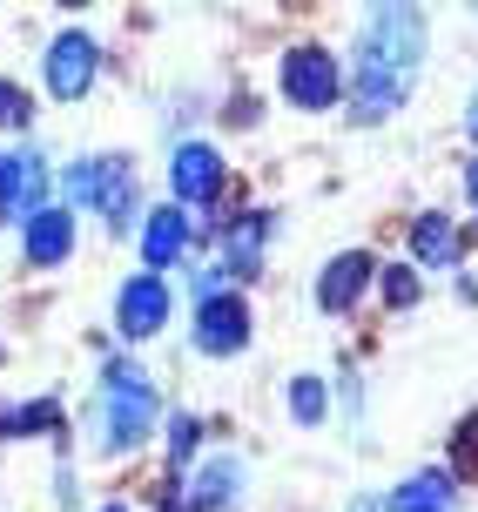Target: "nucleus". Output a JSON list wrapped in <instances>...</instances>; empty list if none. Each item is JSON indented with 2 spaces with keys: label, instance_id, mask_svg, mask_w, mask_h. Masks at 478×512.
<instances>
[{
  "label": "nucleus",
  "instance_id": "nucleus-1",
  "mask_svg": "<svg viewBox=\"0 0 478 512\" xmlns=\"http://www.w3.org/2000/svg\"><path fill=\"white\" fill-rule=\"evenodd\" d=\"M418 54H425V21L418 7H378L364 41H357V115L378 122L404 102V88L418 75Z\"/></svg>",
  "mask_w": 478,
  "mask_h": 512
},
{
  "label": "nucleus",
  "instance_id": "nucleus-16",
  "mask_svg": "<svg viewBox=\"0 0 478 512\" xmlns=\"http://www.w3.org/2000/svg\"><path fill=\"white\" fill-rule=\"evenodd\" d=\"M256 243H263V216H243V230H236V236H223L229 270H250V263H256Z\"/></svg>",
  "mask_w": 478,
  "mask_h": 512
},
{
  "label": "nucleus",
  "instance_id": "nucleus-15",
  "mask_svg": "<svg viewBox=\"0 0 478 512\" xmlns=\"http://www.w3.org/2000/svg\"><path fill=\"white\" fill-rule=\"evenodd\" d=\"M54 418H61V405H54V398H41V405H7V411H0V432H7V438H21V432H48Z\"/></svg>",
  "mask_w": 478,
  "mask_h": 512
},
{
  "label": "nucleus",
  "instance_id": "nucleus-24",
  "mask_svg": "<svg viewBox=\"0 0 478 512\" xmlns=\"http://www.w3.org/2000/svg\"><path fill=\"white\" fill-rule=\"evenodd\" d=\"M101 512H122V506H101Z\"/></svg>",
  "mask_w": 478,
  "mask_h": 512
},
{
  "label": "nucleus",
  "instance_id": "nucleus-23",
  "mask_svg": "<svg viewBox=\"0 0 478 512\" xmlns=\"http://www.w3.org/2000/svg\"><path fill=\"white\" fill-rule=\"evenodd\" d=\"M472 196H478V169H472Z\"/></svg>",
  "mask_w": 478,
  "mask_h": 512
},
{
  "label": "nucleus",
  "instance_id": "nucleus-2",
  "mask_svg": "<svg viewBox=\"0 0 478 512\" xmlns=\"http://www.w3.org/2000/svg\"><path fill=\"white\" fill-rule=\"evenodd\" d=\"M101 418H108V445H122V452L149 432L155 398H149V378H142L135 364H108V398H101Z\"/></svg>",
  "mask_w": 478,
  "mask_h": 512
},
{
  "label": "nucleus",
  "instance_id": "nucleus-17",
  "mask_svg": "<svg viewBox=\"0 0 478 512\" xmlns=\"http://www.w3.org/2000/svg\"><path fill=\"white\" fill-rule=\"evenodd\" d=\"M290 411H297V425H317V418H324V384L297 378V384H290Z\"/></svg>",
  "mask_w": 478,
  "mask_h": 512
},
{
  "label": "nucleus",
  "instance_id": "nucleus-8",
  "mask_svg": "<svg viewBox=\"0 0 478 512\" xmlns=\"http://www.w3.org/2000/svg\"><path fill=\"white\" fill-rule=\"evenodd\" d=\"M88 81H95V48L81 34H61L48 48V88L61 102H75V95H88Z\"/></svg>",
  "mask_w": 478,
  "mask_h": 512
},
{
  "label": "nucleus",
  "instance_id": "nucleus-22",
  "mask_svg": "<svg viewBox=\"0 0 478 512\" xmlns=\"http://www.w3.org/2000/svg\"><path fill=\"white\" fill-rule=\"evenodd\" d=\"M472 135H478V102H472Z\"/></svg>",
  "mask_w": 478,
  "mask_h": 512
},
{
  "label": "nucleus",
  "instance_id": "nucleus-10",
  "mask_svg": "<svg viewBox=\"0 0 478 512\" xmlns=\"http://www.w3.org/2000/svg\"><path fill=\"white\" fill-rule=\"evenodd\" d=\"M364 277H371V256H337V263H330L324 270V283H317V304L324 310H351L357 304V290H364Z\"/></svg>",
  "mask_w": 478,
  "mask_h": 512
},
{
  "label": "nucleus",
  "instance_id": "nucleus-18",
  "mask_svg": "<svg viewBox=\"0 0 478 512\" xmlns=\"http://www.w3.org/2000/svg\"><path fill=\"white\" fill-rule=\"evenodd\" d=\"M452 465L465 472V479H478V411L458 425V438H452Z\"/></svg>",
  "mask_w": 478,
  "mask_h": 512
},
{
  "label": "nucleus",
  "instance_id": "nucleus-21",
  "mask_svg": "<svg viewBox=\"0 0 478 512\" xmlns=\"http://www.w3.org/2000/svg\"><path fill=\"white\" fill-rule=\"evenodd\" d=\"M0 122H7V128H21V122H27V95L14 88V81H0Z\"/></svg>",
  "mask_w": 478,
  "mask_h": 512
},
{
  "label": "nucleus",
  "instance_id": "nucleus-5",
  "mask_svg": "<svg viewBox=\"0 0 478 512\" xmlns=\"http://www.w3.org/2000/svg\"><path fill=\"white\" fill-rule=\"evenodd\" d=\"M196 344L209 358H229V351H243L250 344V304L243 297H229V290H209L196 310Z\"/></svg>",
  "mask_w": 478,
  "mask_h": 512
},
{
  "label": "nucleus",
  "instance_id": "nucleus-6",
  "mask_svg": "<svg viewBox=\"0 0 478 512\" xmlns=\"http://www.w3.org/2000/svg\"><path fill=\"white\" fill-rule=\"evenodd\" d=\"M169 182H176V203H216V189H223V155L189 142V149H176Z\"/></svg>",
  "mask_w": 478,
  "mask_h": 512
},
{
  "label": "nucleus",
  "instance_id": "nucleus-12",
  "mask_svg": "<svg viewBox=\"0 0 478 512\" xmlns=\"http://www.w3.org/2000/svg\"><path fill=\"white\" fill-rule=\"evenodd\" d=\"M391 512H452V479L445 472H418L404 492H391Z\"/></svg>",
  "mask_w": 478,
  "mask_h": 512
},
{
  "label": "nucleus",
  "instance_id": "nucleus-11",
  "mask_svg": "<svg viewBox=\"0 0 478 512\" xmlns=\"http://www.w3.org/2000/svg\"><path fill=\"white\" fill-rule=\"evenodd\" d=\"M182 243H189V223H182V209H176V203L155 209L149 223H142V256H149V263H176Z\"/></svg>",
  "mask_w": 478,
  "mask_h": 512
},
{
  "label": "nucleus",
  "instance_id": "nucleus-13",
  "mask_svg": "<svg viewBox=\"0 0 478 512\" xmlns=\"http://www.w3.org/2000/svg\"><path fill=\"white\" fill-rule=\"evenodd\" d=\"M411 250H418V263H452L458 230L445 223V216H418V223H411Z\"/></svg>",
  "mask_w": 478,
  "mask_h": 512
},
{
  "label": "nucleus",
  "instance_id": "nucleus-4",
  "mask_svg": "<svg viewBox=\"0 0 478 512\" xmlns=\"http://www.w3.org/2000/svg\"><path fill=\"white\" fill-rule=\"evenodd\" d=\"M283 95L297 108H330L344 95V68H337V54L324 48H290L283 54Z\"/></svg>",
  "mask_w": 478,
  "mask_h": 512
},
{
  "label": "nucleus",
  "instance_id": "nucleus-14",
  "mask_svg": "<svg viewBox=\"0 0 478 512\" xmlns=\"http://www.w3.org/2000/svg\"><path fill=\"white\" fill-rule=\"evenodd\" d=\"M236 486H243V472H236L229 459H216V465H209V472L196 479V492H189V512H216V506H229V499H236Z\"/></svg>",
  "mask_w": 478,
  "mask_h": 512
},
{
  "label": "nucleus",
  "instance_id": "nucleus-7",
  "mask_svg": "<svg viewBox=\"0 0 478 512\" xmlns=\"http://www.w3.org/2000/svg\"><path fill=\"white\" fill-rule=\"evenodd\" d=\"M169 317V283L162 277H128L122 283V337H155Z\"/></svg>",
  "mask_w": 478,
  "mask_h": 512
},
{
  "label": "nucleus",
  "instance_id": "nucleus-19",
  "mask_svg": "<svg viewBox=\"0 0 478 512\" xmlns=\"http://www.w3.org/2000/svg\"><path fill=\"white\" fill-rule=\"evenodd\" d=\"M384 304L411 310V304H418V277H411V270H384Z\"/></svg>",
  "mask_w": 478,
  "mask_h": 512
},
{
  "label": "nucleus",
  "instance_id": "nucleus-20",
  "mask_svg": "<svg viewBox=\"0 0 478 512\" xmlns=\"http://www.w3.org/2000/svg\"><path fill=\"white\" fill-rule=\"evenodd\" d=\"M189 452H196V418H176V425H169V459L189 465Z\"/></svg>",
  "mask_w": 478,
  "mask_h": 512
},
{
  "label": "nucleus",
  "instance_id": "nucleus-3",
  "mask_svg": "<svg viewBox=\"0 0 478 512\" xmlns=\"http://www.w3.org/2000/svg\"><path fill=\"white\" fill-rule=\"evenodd\" d=\"M68 196H75V203H95L115 230L135 216V176H128V162H75Z\"/></svg>",
  "mask_w": 478,
  "mask_h": 512
},
{
  "label": "nucleus",
  "instance_id": "nucleus-9",
  "mask_svg": "<svg viewBox=\"0 0 478 512\" xmlns=\"http://www.w3.org/2000/svg\"><path fill=\"white\" fill-rule=\"evenodd\" d=\"M68 250H75V223H68V209H41V216L27 223V263H61Z\"/></svg>",
  "mask_w": 478,
  "mask_h": 512
}]
</instances>
